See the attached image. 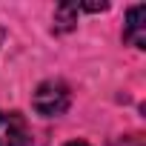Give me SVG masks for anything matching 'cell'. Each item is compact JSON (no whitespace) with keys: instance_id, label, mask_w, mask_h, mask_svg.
<instances>
[{"instance_id":"cell-6","label":"cell","mask_w":146,"mask_h":146,"mask_svg":"<svg viewBox=\"0 0 146 146\" xmlns=\"http://www.w3.org/2000/svg\"><path fill=\"white\" fill-rule=\"evenodd\" d=\"M0 40H3V32H0Z\"/></svg>"},{"instance_id":"cell-2","label":"cell","mask_w":146,"mask_h":146,"mask_svg":"<svg viewBox=\"0 0 146 146\" xmlns=\"http://www.w3.org/2000/svg\"><path fill=\"white\" fill-rule=\"evenodd\" d=\"M0 146H32V132L23 115L0 112Z\"/></svg>"},{"instance_id":"cell-1","label":"cell","mask_w":146,"mask_h":146,"mask_svg":"<svg viewBox=\"0 0 146 146\" xmlns=\"http://www.w3.org/2000/svg\"><path fill=\"white\" fill-rule=\"evenodd\" d=\"M32 106L43 117H60L72 106V92L63 80H43L32 95Z\"/></svg>"},{"instance_id":"cell-4","label":"cell","mask_w":146,"mask_h":146,"mask_svg":"<svg viewBox=\"0 0 146 146\" xmlns=\"http://www.w3.org/2000/svg\"><path fill=\"white\" fill-rule=\"evenodd\" d=\"M78 12H80V6H60L57 12H54V23H57V29H72L78 23Z\"/></svg>"},{"instance_id":"cell-3","label":"cell","mask_w":146,"mask_h":146,"mask_svg":"<svg viewBox=\"0 0 146 146\" xmlns=\"http://www.w3.org/2000/svg\"><path fill=\"white\" fill-rule=\"evenodd\" d=\"M123 40L135 49H146V6H132L126 12Z\"/></svg>"},{"instance_id":"cell-5","label":"cell","mask_w":146,"mask_h":146,"mask_svg":"<svg viewBox=\"0 0 146 146\" xmlns=\"http://www.w3.org/2000/svg\"><path fill=\"white\" fill-rule=\"evenodd\" d=\"M63 146H89V143H83V140H72V143H63Z\"/></svg>"}]
</instances>
